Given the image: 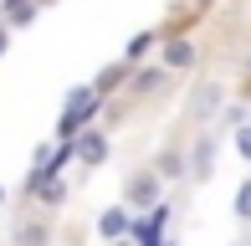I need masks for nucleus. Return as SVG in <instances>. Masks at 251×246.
Returning <instances> with one entry per match:
<instances>
[{
    "label": "nucleus",
    "mask_w": 251,
    "mask_h": 246,
    "mask_svg": "<svg viewBox=\"0 0 251 246\" xmlns=\"http://www.w3.org/2000/svg\"><path fill=\"white\" fill-rule=\"evenodd\" d=\"M102 113V98L93 93V82H77L72 93H67V103H62V118H56V139L62 144H72L82 128H93V118Z\"/></svg>",
    "instance_id": "obj_1"
},
{
    "label": "nucleus",
    "mask_w": 251,
    "mask_h": 246,
    "mask_svg": "<svg viewBox=\"0 0 251 246\" xmlns=\"http://www.w3.org/2000/svg\"><path fill=\"white\" fill-rule=\"evenodd\" d=\"M159 190H164L159 170H133L128 174V210H154L159 205Z\"/></svg>",
    "instance_id": "obj_2"
},
{
    "label": "nucleus",
    "mask_w": 251,
    "mask_h": 246,
    "mask_svg": "<svg viewBox=\"0 0 251 246\" xmlns=\"http://www.w3.org/2000/svg\"><path fill=\"white\" fill-rule=\"evenodd\" d=\"M72 159L87 164V170L108 164V133H102V128H82V133L72 139Z\"/></svg>",
    "instance_id": "obj_3"
},
{
    "label": "nucleus",
    "mask_w": 251,
    "mask_h": 246,
    "mask_svg": "<svg viewBox=\"0 0 251 246\" xmlns=\"http://www.w3.org/2000/svg\"><path fill=\"white\" fill-rule=\"evenodd\" d=\"M98 236L102 241H128L133 236V210L128 205H108V210H102V216H98Z\"/></svg>",
    "instance_id": "obj_4"
},
{
    "label": "nucleus",
    "mask_w": 251,
    "mask_h": 246,
    "mask_svg": "<svg viewBox=\"0 0 251 246\" xmlns=\"http://www.w3.org/2000/svg\"><path fill=\"white\" fill-rule=\"evenodd\" d=\"M195 62H200V47H195L190 36H175V41H164V62H159L164 72H190Z\"/></svg>",
    "instance_id": "obj_5"
},
{
    "label": "nucleus",
    "mask_w": 251,
    "mask_h": 246,
    "mask_svg": "<svg viewBox=\"0 0 251 246\" xmlns=\"http://www.w3.org/2000/svg\"><path fill=\"white\" fill-rule=\"evenodd\" d=\"M185 164H190V174H195V180H205V174L215 170V133H210V128L195 139V149H190V159H185Z\"/></svg>",
    "instance_id": "obj_6"
},
{
    "label": "nucleus",
    "mask_w": 251,
    "mask_h": 246,
    "mask_svg": "<svg viewBox=\"0 0 251 246\" xmlns=\"http://www.w3.org/2000/svg\"><path fill=\"white\" fill-rule=\"evenodd\" d=\"M36 16H41V5H36V0H0V21H5L10 31H26Z\"/></svg>",
    "instance_id": "obj_7"
},
{
    "label": "nucleus",
    "mask_w": 251,
    "mask_h": 246,
    "mask_svg": "<svg viewBox=\"0 0 251 246\" xmlns=\"http://www.w3.org/2000/svg\"><path fill=\"white\" fill-rule=\"evenodd\" d=\"M164 77H169L164 67H139V72H133V82H128V93H133V98H154L159 87H164Z\"/></svg>",
    "instance_id": "obj_8"
},
{
    "label": "nucleus",
    "mask_w": 251,
    "mask_h": 246,
    "mask_svg": "<svg viewBox=\"0 0 251 246\" xmlns=\"http://www.w3.org/2000/svg\"><path fill=\"white\" fill-rule=\"evenodd\" d=\"M154 41H159V31H139V36H128V47H123V62H144V57H149V51H154Z\"/></svg>",
    "instance_id": "obj_9"
},
{
    "label": "nucleus",
    "mask_w": 251,
    "mask_h": 246,
    "mask_svg": "<svg viewBox=\"0 0 251 246\" xmlns=\"http://www.w3.org/2000/svg\"><path fill=\"white\" fill-rule=\"evenodd\" d=\"M185 174H190L185 154H164V159H159V180H185Z\"/></svg>",
    "instance_id": "obj_10"
},
{
    "label": "nucleus",
    "mask_w": 251,
    "mask_h": 246,
    "mask_svg": "<svg viewBox=\"0 0 251 246\" xmlns=\"http://www.w3.org/2000/svg\"><path fill=\"white\" fill-rule=\"evenodd\" d=\"M123 67H128V62H118V67H102V72H98V82H93V93H98V98H108L113 87H118V72H123Z\"/></svg>",
    "instance_id": "obj_11"
},
{
    "label": "nucleus",
    "mask_w": 251,
    "mask_h": 246,
    "mask_svg": "<svg viewBox=\"0 0 251 246\" xmlns=\"http://www.w3.org/2000/svg\"><path fill=\"white\" fill-rule=\"evenodd\" d=\"M16 236H21V246H47V226H41V221H26Z\"/></svg>",
    "instance_id": "obj_12"
},
{
    "label": "nucleus",
    "mask_w": 251,
    "mask_h": 246,
    "mask_svg": "<svg viewBox=\"0 0 251 246\" xmlns=\"http://www.w3.org/2000/svg\"><path fill=\"white\" fill-rule=\"evenodd\" d=\"M236 221H251V180L236 185Z\"/></svg>",
    "instance_id": "obj_13"
},
{
    "label": "nucleus",
    "mask_w": 251,
    "mask_h": 246,
    "mask_svg": "<svg viewBox=\"0 0 251 246\" xmlns=\"http://www.w3.org/2000/svg\"><path fill=\"white\" fill-rule=\"evenodd\" d=\"M236 154L251 164V118H246V123H236Z\"/></svg>",
    "instance_id": "obj_14"
},
{
    "label": "nucleus",
    "mask_w": 251,
    "mask_h": 246,
    "mask_svg": "<svg viewBox=\"0 0 251 246\" xmlns=\"http://www.w3.org/2000/svg\"><path fill=\"white\" fill-rule=\"evenodd\" d=\"M51 159H56L51 144H36V154H31V170H47V174H51Z\"/></svg>",
    "instance_id": "obj_15"
},
{
    "label": "nucleus",
    "mask_w": 251,
    "mask_h": 246,
    "mask_svg": "<svg viewBox=\"0 0 251 246\" xmlns=\"http://www.w3.org/2000/svg\"><path fill=\"white\" fill-rule=\"evenodd\" d=\"M195 108H221V87H205V93L195 98Z\"/></svg>",
    "instance_id": "obj_16"
},
{
    "label": "nucleus",
    "mask_w": 251,
    "mask_h": 246,
    "mask_svg": "<svg viewBox=\"0 0 251 246\" xmlns=\"http://www.w3.org/2000/svg\"><path fill=\"white\" fill-rule=\"evenodd\" d=\"M5 51H10V26L0 21V57H5Z\"/></svg>",
    "instance_id": "obj_17"
},
{
    "label": "nucleus",
    "mask_w": 251,
    "mask_h": 246,
    "mask_svg": "<svg viewBox=\"0 0 251 246\" xmlns=\"http://www.w3.org/2000/svg\"><path fill=\"white\" fill-rule=\"evenodd\" d=\"M113 246H139V241H133V236H128V241H113Z\"/></svg>",
    "instance_id": "obj_18"
},
{
    "label": "nucleus",
    "mask_w": 251,
    "mask_h": 246,
    "mask_svg": "<svg viewBox=\"0 0 251 246\" xmlns=\"http://www.w3.org/2000/svg\"><path fill=\"white\" fill-rule=\"evenodd\" d=\"M5 200H10V195H5V185H0V205H5Z\"/></svg>",
    "instance_id": "obj_19"
},
{
    "label": "nucleus",
    "mask_w": 251,
    "mask_h": 246,
    "mask_svg": "<svg viewBox=\"0 0 251 246\" xmlns=\"http://www.w3.org/2000/svg\"><path fill=\"white\" fill-rule=\"evenodd\" d=\"M164 246H179V241H164Z\"/></svg>",
    "instance_id": "obj_20"
}]
</instances>
